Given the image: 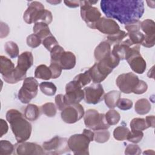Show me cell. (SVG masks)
Returning a JSON list of instances; mask_svg holds the SVG:
<instances>
[{
	"mask_svg": "<svg viewBox=\"0 0 155 155\" xmlns=\"http://www.w3.org/2000/svg\"><path fill=\"white\" fill-rule=\"evenodd\" d=\"M6 119L10 124L11 129L18 143L27 140L31 136L32 127L17 110L10 109L6 113Z\"/></svg>",
	"mask_w": 155,
	"mask_h": 155,
	"instance_id": "2",
	"label": "cell"
},
{
	"mask_svg": "<svg viewBox=\"0 0 155 155\" xmlns=\"http://www.w3.org/2000/svg\"><path fill=\"white\" fill-rule=\"evenodd\" d=\"M44 154H61L68 151V139L56 136L50 140L42 143Z\"/></svg>",
	"mask_w": 155,
	"mask_h": 155,
	"instance_id": "8",
	"label": "cell"
},
{
	"mask_svg": "<svg viewBox=\"0 0 155 155\" xmlns=\"http://www.w3.org/2000/svg\"><path fill=\"white\" fill-rule=\"evenodd\" d=\"M33 31L41 39H45L48 36L51 35L48 25L42 22L35 23L33 28Z\"/></svg>",
	"mask_w": 155,
	"mask_h": 155,
	"instance_id": "24",
	"label": "cell"
},
{
	"mask_svg": "<svg viewBox=\"0 0 155 155\" xmlns=\"http://www.w3.org/2000/svg\"><path fill=\"white\" fill-rule=\"evenodd\" d=\"M154 152L151 150H147V151H145L143 153V154H154Z\"/></svg>",
	"mask_w": 155,
	"mask_h": 155,
	"instance_id": "53",
	"label": "cell"
},
{
	"mask_svg": "<svg viewBox=\"0 0 155 155\" xmlns=\"http://www.w3.org/2000/svg\"><path fill=\"white\" fill-rule=\"evenodd\" d=\"M27 44L28 46L31 48H36L41 44V39L36 34H31L27 38Z\"/></svg>",
	"mask_w": 155,
	"mask_h": 155,
	"instance_id": "41",
	"label": "cell"
},
{
	"mask_svg": "<svg viewBox=\"0 0 155 155\" xmlns=\"http://www.w3.org/2000/svg\"><path fill=\"white\" fill-rule=\"evenodd\" d=\"M140 153V148L136 144H129L125 150V154L127 155H138Z\"/></svg>",
	"mask_w": 155,
	"mask_h": 155,
	"instance_id": "45",
	"label": "cell"
},
{
	"mask_svg": "<svg viewBox=\"0 0 155 155\" xmlns=\"http://www.w3.org/2000/svg\"><path fill=\"white\" fill-rule=\"evenodd\" d=\"M110 137V133L107 130H97L94 132V140L97 143H105L109 140Z\"/></svg>",
	"mask_w": 155,
	"mask_h": 155,
	"instance_id": "34",
	"label": "cell"
},
{
	"mask_svg": "<svg viewBox=\"0 0 155 155\" xmlns=\"http://www.w3.org/2000/svg\"><path fill=\"white\" fill-rule=\"evenodd\" d=\"M4 50L11 58H15L18 56L19 48L18 45L13 41L7 42L4 45Z\"/></svg>",
	"mask_w": 155,
	"mask_h": 155,
	"instance_id": "30",
	"label": "cell"
},
{
	"mask_svg": "<svg viewBox=\"0 0 155 155\" xmlns=\"http://www.w3.org/2000/svg\"><path fill=\"white\" fill-rule=\"evenodd\" d=\"M35 77L43 80H49L51 78L52 74L48 67L41 64L36 67L35 71Z\"/></svg>",
	"mask_w": 155,
	"mask_h": 155,
	"instance_id": "27",
	"label": "cell"
},
{
	"mask_svg": "<svg viewBox=\"0 0 155 155\" xmlns=\"http://www.w3.org/2000/svg\"><path fill=\"white\" fill-rule=\"evenodd\" d=\"M76 56L71 51H64L58 61L63 70H71L76 65Z\"/></svg>",
	"mask_w": 155,
	"mask_h": 155,
	"instance_id": "20",
	"label": "cell"
},
{
	"mask_svg": "<svg viewBox=\"0 0 155 155\" xmlns=\"http://www.w3.org/2000/svg\"><path fill=\"white\" fill-rule=\"evenodd\" d=\"M84 98V92L82 87L74 80L67 84L65 94L64 95V102L67 105L78 104Z\"/></svg>",
	"mask_w": 155,
	"mask_h": 155,
	"instance_id": "9",
	"label": "cell"
},
{
	"mask_svg": "<svg viewBox=\"0 0 155 155\" xmlns=\"http://www.w3.org/2000/svg\"><path fill=\"white\" fill-rule=\"evenodd\" d=\"M121 93L119 91L113 90L104 94V99L106 105L110 109L115 108L119 99L120 98Z\"/></svg>",
	"mask_w": 155,
	"mask_h": 155,
	"instance_id": "23",
	"label": "cell"
},
{
	"mask_svg": "<svg viewBox=\"0 0 155 155\" xmlns=\"http://www.w3.org/2000/svg\"><path fill=\"white\" fill-rule=\"evenodd\" d=\"M154 116H148L145 119L146 120V122L147 124V125L149 127L154 128Z\"/></svg>",
	"mask_w": 155,
	"mask_h": 155,
	"instance_id": "52",
	"label": "cell"
},
{
	"mask_svg": "<svg viewBox=\"0 0 155 155\" xmlns=\"http://www.w3.org/2000/svg\"><path fill=\"white\" fill-rule=\"evenodd\" d=\"M111 46L107 41L101 42L95 48L94 56L96 61H100L111 53Z\"/></svg>",
	"mask_w": 155,
	"mask_h": 155,
	"instance_id": "21",
	"label": "cell"
},
{
	"mask_svg": "<svg viewBox=\"0 0 155 155\" xmlns=\"http://www.w3.org/2000/svg\"><path fill=\"white\" fill-rule=\"evenodd\" d=\"M97 1H80L81 16L83 21L91 28L94 29L95 24L101 18V13L97 8L92 6Z\"/></svg>",
	"mask_w": 155,
	"mask_h": 155,
	"instance_id": "5",
	"label": "cell"
},
{
	"mask_svg": "<svg viewBox=\"0 0 155 155\" xmlns=\"http://www.w3.org/2000/svg\"><path fill=\"white\" fill-rule=\"evenodd\" d=\"M143 137V133L142 131L131 130V131H129L127 137V140L134 143H137L140 142Z\"/></svg>",
	"mask_w": 155,
	"mask_h": 155,
	"instance_id": "39",
	"label": "cell"
},
{
	"mask_svg": "<svg viewBox=\"0 0 155 155\" xmlns=\"http://www.w3.org/2000/svg\"><path fill=\"white\" fill-rule=\"evenodd\" d=\"M42 112L49 117L55 116L56 114V107L52 102H47L41 106Z\"/></svg>",
	"mask_w": 155,
	"mask_h": 155,
	"instance_id": "37",
	"label": "cell"
},
{
	"mask_svg": "<svg viewBox=\"0 0 155 155\" xmlns=\"http://www.w3.org/2000/svg\"><path fill=\"white\" fill-rule=\"evenodd\" d=\"M125 28L127 30L128 33H133L139 31L140 28V22L138 21L135 22L127 24L125 26Z\"/></svg>",
	"mask_w": 155,
	"mask_h": 155,
	"instance_id": "47",
	"label": "cell"
},
{
	"mask_svg": "<svg viewBox=\"0 0 155 155\" xmlns=\"http://www.w3.org/2000/svg\"><path fill=\"white\" fill-rule=\"evenodd\" d=\"M39 88L45 95L52 96L54 95L57 88L56 85L51 82H42L39 84Z\"/></svg>",
	"mask_w": 155,
	"mask_h": 155,
	"instance_id": "28",
	"label": "cell"
},
{
	"mask_svg": "<svg viewBox=\"0 0 155 155\" xmlns=\"http://www.w3.org/2000/svg\"><path fill=\"white\" fill-rule=\"evenodd\" d=\"M100 5L107 17L125 25L138 21L144 13L142 0H102Z\"/></svg>",
	"mask_w": 155,
	"mask_h": 155,
	"instance_id": "1",
	"label": "cell"
},
{
	"mask_svg": "<svg viewBox=\"0 0 155 155\" xmlns=\"http://www.w3.org/2000/svg\"><path fill=\"white\" fill-rule=\"evenodd\" d=\"M151 108L150 102L147 99H140L135 104L134 110L140 115H144L149 113Z\"/></svg>",
	"mask_w": 155,
	"mask_h": 155,
	"instance_id": "26",
	"label": "cell"
},
{
	"mask_svg": "<svg viewBox=\"0 0 155 155\" xmlns=\"http://www.w3.org/2000/svg\"><path fill=\"white\" fill-rule=\"evenodd\" d=\"M94 29L98 30L104 34L110 35L119 31L120 27L113 19L102 17L95 24Z\"/></svg>",
	"mask_w": 155,
	"mask_h": 155,
	"instance_id": "16",
	"label": "cell"
},
{
	"mask_svg": "<svg viewBox=\"0 0 155 155\" xmlns=\"http://www.w3.org/2000/svg\"><path fill=\"white\" fill-rule=\"evenodd\" d=\"M44 5L38 1H33L28 5L23 15L24 21L28 24L39 22L45 11Z\"/></svg>",
	"mask_w": 155,
	"mask_h": 155,
	"instance_id": "13",
	"label": "cell"
},
{
	"mask_svg": "<svg viewBox=\"0 0 155 155\" xmlns=\"http://www.w3.org/2000/svg\"><path fill=\"white\" fill-rule=\"evenodd\" d=\"M131 45H133V44L129 39H127L119 44H115L111 53L120 61L127 60L132 52L133 47H131Z\"/></svg>",
	"mask_w": 155,
	"mask_h": 155,
	"instance_id": "18",
	"label": "cell"
},
{
	"mask_svg": "<svg viewBox=\"0 0 155 155\" xmlns=\"http://www.w3.org/2000/svg\"><path fill=\"white\" fill-rule=\"evenodd\" d=\"M132 70L138 74H142L146 70L147 63L140 53L139 45H135L133 47L132 52L127 59Z\"/></svg>",
	"mask_w": 155,
	"mask_h": 155,
	"instance_id": "14",
	"label": "cell"
},
{
	"mask_svg": "<svg viewBox=\"0 0 155 155\" xmlns=\"http://www.w3.org/2000/svg\"><path fill=\"white\" fill-rule=\"evenodd\" d=\"M16 152L18 155H41L44 149L39 145L33 142H22L16 145Z\"/></svg>",
	"mask_w": 155,
	"mask_h": 155,
	"instance_id": "17",
	"label": "cell"
},
{
	"mask_svg": "<svg viewBox=\"0 0 155 155\" xmlns=\"http://www.w3.org/2000/svg\"><path fill=\"white\" fill-rule=\"evenodd\" d=\"M61 119L67 124H74L84 116V109L79 103L67 105L62 110Z\"/></svg>",
	"mask_w": 155,
	"mask_h": 155,
	"instance_id": "11",
	"label": "cell"
},
{
	"mask_svg": "<svg viewBox=\"0 0 155 155\" xmlns=\"http://www.w3.org/2000/svg\"><path fill=\"white\" fill-rule=\"evenodd\" d=\"M130 127L131 130L143 131L148 128L146 120L144 118L136 117L131 120L130 122Z\"/></svg>",
	"mask_w": 155,
	"mask_h": 155,
	"instance_id": "29",
	"label": "cell"
},
{
	"mask_svg": "<svg viewBox=\"0 0 155 155\" xmlns=\"http://www.w3.org/2000/svg\"><path fill=\"white\" fill-rule=\"evenodd\" d=\"M84 100L88 104H97L104 99V90L99 83H93L84 89Z\"/></svg>",
	"mask_w": 155,
	"mask_h": 155,
	"instance_id": "12",
	"label": "cell"
},
{
	"mask_svg": "<svg viewBox=\"0 0 155 155\" xmlns=\"http://www.w3.org/2000/svg\"><path fill=\"white\" fill-rule=\"evenodd\" d=\"M52 20H53V16H52L51 12L50 11L45 9L40 19L39 22H42L45 23L47 25H48L52 22Z\"/></svg>",
	"mask_w": 155,
	"mask_h": 155,
	"instance_id": "48",
	"label": "cell"
},
{
	"mask_svg": "<svg viewBox=\"0 0 155 155\" xmlns=\"http://www.w3.org/2000/svg\"><path fill=\"white\" fill-rule=\"evenodd\" d=\"M55 104L58 108V110L62 111L63 109H64L66 107L67 105L65 104L64 102V95L62 94H59L56 96L55 97Z\"/></svg>",
	"mask_w": 155,
	"mask_h": 155,
	"instance_id": "49",
	"label": "cell"
},
{
	"mask_svg": "<svg viewBox=\"0 0 155 155\" xmlns=\"http://www.w3.org/2000/svg\"><path fill=\"white\" fill-rule=\"evenodd\" d=\"M140 28L145 34L141 45L147 48L153 47L155 44V22L154 21L150 19L143 21L140 22Z\"/></svg>",
	"mask_w": 155,
	"mask_h": 155,
	"instance_id": "15",
	"label": "cell"
},
{
	"mask_svg": "<svg viewBox=\"0 0 155 155\" xmlns=\"http://www.w3.org/2000/svg\"><path fill=\"white\" fill-rule=\"evenodd\" d=\"M128 34L125 31L123 30H119L117 33L108 35L107 36V40L108 42L110 43V44H119L122 41H124V39L126 37H127Z\"/></svg>",
	"mask_w": 155,
	"mask_h": 155,
	"instance_id": "33",
	"label": "cell"
},
{
	"mask_svg": "<svg viewBox=\"0 0 155 155\" xmlns=\"http://www.w3.org/2000/svg\"><path fill=\"white\" fill-rule=\"evenodd\" d=\"M94 140V132L84 129L82 134L71 136L68 139L69 149L76 155L89 154L88 147L90 142Z\"/></svg>",
	"mask_w": 155,
	"mask_h": 155,
	"instance_id": "4",
	"label": "cell"
},
{
	"mask_svg": "<svg viewBox=\"0 0 155 155\" xmlns=\"http://www.w3.org/2000/svg\"><path fill=\"white\" fill-rule=\"evenodd\" d=\"M33 64V56L30 51H24L18 56L16 68L22 71L27 73V71Z\"/></svg>",
	"mask_w": 155,
	"mask_h": 155,
	"instance_id": "19",
	"label": "cell"
},
{
	"mask_svg": "<svg viewBox=\"0 0 155 155\" xmlns=\"http://www.w3.org/2000/svg\"><path fill=\"white\" fill-rule=\"evenodd\" d=\"M116 107L121 110H128L132 108L133 102L128 99L120 98L117 103Z\"/></svg>",
	"mask_w": 155,
	"mask_h": 155,
	"instance_id": "44",
	"label": "cell"
},
{
	"mask_svg": "<svg viewBox=\"0 0 155 155\" xmlns=\"http://www.w3.org/2000/svg\"><path fill=\"white\" fill-rule=\"evenodd\" d=\"M73 80L75 82H76L82 88L86 85L88 84L91 82V79L87 70L83 73H80L76 76Z\"/></svg>",
	"mask_w": 155,
	"mask_h": 155,
	"instance_id": "35",
	"label": "cell"
},
{
	"mask_svg": "<svg viewBox=\"0 0 155 155\" xmlns=\"http://www.w3.org/2000/svg\"><path fill=\"white\" fill-rule=\"evenodd\" d=\"M64 2L70 8H76L80 5V1H64Z\"/></svg>",
	"mask_w": 155,
	"mask_h": 155,
	"instance_id": "51",
	"label": "cell"
},
{
	"mask_svg": "<svg viewBox=\"0 0 155 155\" xmlns=\"http://www.w3.org/2000/svg\"><path fill=\"white\" fill-rule=\"evenodd\" d=\"M49 68L51 70L52 74V79H56L60 76L62 73V68L61 65L58 62H50V65Z\"/></svg>",
	"mask_w": 155,
	"mask_h": 155,
	"instance_id": "43",
	"label": "cell"
},
{
	"mask_svg": "<svg viewBox=\"0 0 155 155\" xmlns=\"http://www.w3.org/2000/svg\"><path fill=\"white\" fill-rule=\"evenodd\" d=\"M47 2L51 3V4H54L55 2H56V3H60L61 1H55V2H54V1H53V2H51V1H47Z\"/></svg>",
	"mask_w": 155,
	"mask_h": 155,
	"instance_id": "54",
	"label": "cell"
},
{
	"mask_svg": "<svg viewBox=\"0 0 155 155\" xmlns=\"http://www.w3.org/2000/svg\"><path fill=\"white\" fill-rule=\"evenodd\" d=\"M147 89H148L147 84L142 80H139L137 85L135 87L133 93L137 94H142L145 92H146Z\"/></svg>",
	"mask_w": 155,
	"mask_h": 155,
	"instance_id": "46",
	"label": "cell"
},
{
	"mask_svg": "<svg viewBox=\"0 0 155 155\" xmlns=\"http://www.w3.org/2000/svg\"><path fill=\"white\" fill-rule=\"evenodd\" d=\"M40 116L39 107L35 104H28L24 111V117L29 121H35Z\"/></svg>",
	"mask_w": 155,
	"mask_h": 155,
	"instance_id": "25",
	"label": "cell"
},
{
	"mask_svg": "<svg viewBox=\"0 0 155 155\" xmlns=\"http://www.w3.org/2000/svg\"><path fill=\"white\" fill-rule=\"evenodd\" d=\"M64 51V49L61 46L59 45H56L50 51L51 62H55L58 63L61 56Z\"/></svg>",
	"mask_w": 155,
	"mask_h": 155,
	"instance_id": "40",
	"label": "cell"
},
{
	"mask_svg": "<svg viewBox=\"0 0 155 155\" xmlns=\"http://www.w3.org/2000/svg\"><path fill=\"white\" fill-rule=\"evenodd\" d=\"M38 87V82L35 78H26L18 94L19 100L22 104H28L31 99L36 96Z\"/></svg>",
	"mask_w": 155,
	"mask_h": 155,
	"instance_id": "7",
	"label": "cell"
},
{
	"mask_svg": "<svg viewBox=\"0 0 155 155\" xmlns=\"http://www.w3.org/2000/svg\"><path fill=\"white\" fill-rule=\"evenodd\" d=\"M120 60L111 52L104 59L95 63L88 70L94 83H100L104 81L113 70L119 64Z\"/></svg>",
	"mask_w": 155,
	"mask_h": 155,
	"instance_id": "3",
	"label": "cell"
},
{
	"mask_svg": "<svg viewBox=\"0 0 155 155\" xmlns=\"http://www.w3.org/2000/svg\"><path fill=\"white\" fill-rule=\"evenodd\" d=\"M129 129L125 125H121L116 127L113 131V136L115 139L122 141L127 139Z\"/></svg>",
	"mask_w": 155,
	"mask_h": 155,
	"instance_id": "32",
	"label": "cell"
},
{
	"mask_svg": "<svg viewBox=\"0 0 155 155\" xmlns=\"http://www.w3.org/2000/svg\"><path fill=\"white\" fill-rule=\"evenodd\" d=\"M14 149V145L9 141L6 140H1L0 141L1 155H10L12 154Z\"/></svg>",
	"mask_w": 155,
	"mask_h": 155,
	"instance_id": "36",
	"label": "cell"
},
{
	"mask_svg": "<svg viewBox=\"0 0 155 155\" xmlns=\"http://www.w3.org/2000/svg\"><path fill=\"white\" fill-rule=\"evenodd\" d=\"M129 40L133 45H140L142 43L144 39V35L140 31L133 33H127Z\"/></svg>",
	"mask_w": 155,
	"mask_h": 155,
	"instance_id": "38",
	"label": "cell"
},
{
	"mask_svg": "<svg viewBox=\"0 0 155 155\" xmlns=\"http://www.w3.org/2000/svg\"><path fill=\"white\" fill-rule=\"evenodd\" d=\"M84 120L85 126L94 131L107 130L110 127L105 120V114L99 113L94 109L86 111L84 116Z\"/></svg>",
	"mask_w": 155,
	"mask_h": 155,
	"instance_id": "6",
	"label": "cell"
},
{
	"mask_svg": "<svg viewBox=\"0 0 155 155\" xmlns=\"http://www.w3.org/2000/svg\"><path fill=\"white\" fill-rule=\"evenodd\" d=\"M105 120L109 125H116L120 119V114L115 110L111 109L105 114Z\"/></svg>",
	"mask_w": 155,
	"mask_h": 155,
	"instance_id": "31",
	"label": "cell"
},
{
	"mask_svg": "<svg viewBox=\"0 0 155 155\" xmlns=\"http://www.w3.org/2000/svg\"><path fill=\"white\" fill-rule=\"evenodd\" d=\"M139 81V79L137 75L133 73L128 72L119 75L116 79V83L121 92L129 94L133 92Z\"/></svg>",
	"mask_w": 155,
	"mask_h": 155,
	"instance_id": "10",
	"label": "cell"
},
{
	"mask_svg": "<svg viewBox=\"0 0 155 155\" xmlns=\"http://www.w3.org/2000/svg\"><path fill=\"white\" fill-rule=\"evenodd\" d=\"M0 123H1V134L0 137H2L4 134H5L8 130V125L6 122V121L2 119H0Z\"/></svg>",
	"mask_w": 155,
	"mask_h": 155,
	"instance_id": "50",
	"label": "cell"
},
{
	"mask_svg": "<svg viewBox=\"0 0 155 155\" xmlns=\"http://www.w3.org/2000/svg\"><path fill=\"white\" fill-rule=\"evenodd\" d=\"M0 69L2 78L10 75L15 69L13 63L8 58L4 56H0Z\"/></svg>",
	"mask_w": 155,
	"mask_h": 155,
	"instance_id": "22",
	"label": "cell"
},
{
	"mask_svg": "<svg viewBox=\"0 0 155 155\" xmlns=\"http://www.w3.org/2000/svg\"><path fill=\"white\" fill-rule=\"evenodd\" d=\"M42 44L45 47V48L49 51H51V50L56 45H58V42L57 40L52 35L44 39L42 42Z\"/></svg>",
	"mask_w": 155,
	"mask_h": 155,
	"instance_id": "42",
	"label": "cell"
}]
</instances>
